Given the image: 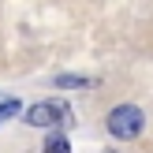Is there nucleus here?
I'll return each mask as SVG.
<instances>
[{"label":"nucleus","mask_w":153,"mask_h":153,"mask_svg":"<svg viewBox=\"0 0 153 153\" xmlns=\"http://www.w3.org/2000/svg\"><path fill=\"white\" fill-rule=\"evenodd\" d=\"M26 123H30V127H56V123H67V105H60V101L30 105Z\"/></svg>","instance_id":"nucleus-2"},{"label":"nucleus","mask_w":153,"mask_h":153,"mask_svg":"<svg viewBox=\"0 0 153 153\" xmlns=\"http://www.w3.org/2000/svg\"><path fill=\"white\" fill-rule=\"evenodd\" d=\"M41 153H71V146H67L64 134H52V138H45V149Z\"/></svg>","instance_id":"nucleus-3"},{"label":"nucleus","mask_w":153,"mask_h":153,"mask_svg":"<svg viewBox=\"0 0 153 153\" xmlns=\"http://www.w3.org/2000/svg\"><path fill=\"white\" fill-rule=\"evenodd\" d=\"M142 123H146V120H142V108H134V105H120L108 116V131L116 134V138H138Z\"/></svg>","instance_id":"nucleus-1"},{"label":"nucleus","mask_w":153,"mask_h":153,"mask_svg":"<svg viewBox=\"0 0 153 153\" xmlns=\"http://www.w3.org/2000/svg\"><path fill=\"white\" fill-rule=\"evenodd\" d=\"M15 112H19V101H0V120L15 116Z\"/></svg>","instance_id":"nucleus-5"},{"label":"nucleus","mask_w":153,"mask_h":153,"mask_svg":"<svg viewBox=\"0 0 153 153\" xmlns=\"http://www.w3.org/2000/svg\"><path fill=\"white\" fill-rule=\"evenodd\" d=\"M56 86H90V79H82V75H75V79H71V75H60Z\"/></svg>","instance_id":"nucleus-4"}]
</instances>
